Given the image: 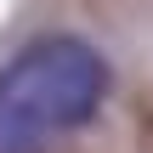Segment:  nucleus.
Masks as SVG:
<instances>
[{"mask_svg": "<svg viewBox=\"0 0 153 153\" xmlns=\"http://www.w3.org/2000/svg\"><path fill=\"white\" fill-rule=\"evenodd\" d=\"M108 97V62L74 40L51 34L23 45L0 68V153H51L57 136L79 131Z\"/></svg>", "mask_w": 153, "mask_h": 153, "instance_id": "obj_1", "label": "nucleus"}]
</instances>
